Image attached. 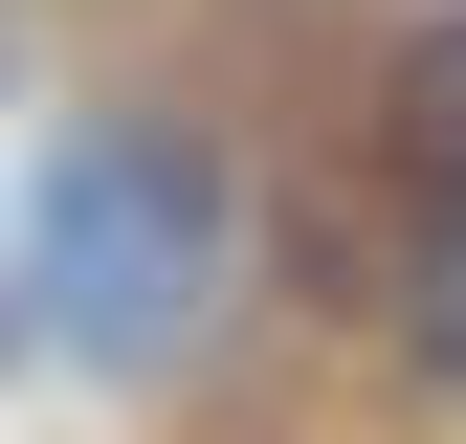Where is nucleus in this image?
<instances>
[{"label": "nucleus", "instance_id": "obj_1", "mask_svg": "<svg viewBox=\"0 0 466 444\" xmlns=\"http://www.w3.org/2000/svg\"><path fill=\"white\" fill-rule=\"evenodd\" d=\"M222 289V156L200 134H89L67 178H45V333L67 356H178Z\"/></svg>", "mask_w": 466, "mask_h": 444}, {"label": "nucleus", "instance_id": "obj_2", "mask_svg": "<svg viewBox=\"0 0 466 444\" xmlns=\"http://www.w3.org/2000/svg\"><path fill=\"white\" fill-rule=\"evenodd\" d=\"M378 156H400V200H422V245H444V356H466V23H422V45H400Z\"/></svg>", "mask_w": 466, "mask_h": 444}]
</instances>
